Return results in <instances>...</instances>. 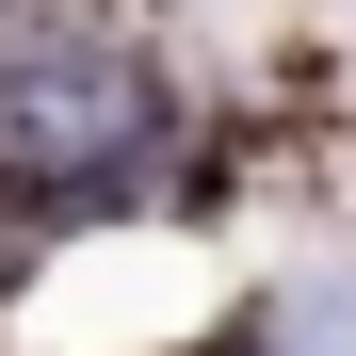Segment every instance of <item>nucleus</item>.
Returning <instances> with one entry per match:
<instances>
[{"instance_id": "obj_1", "label": "nucleus", "mask_w": 356, "mask_h": 356, "mask_svg": "<svg viewBox=\"0 0 356 356\" xmlns=\"http://www.w3.org/2000/svg\"><path fill=\"white\" fill-rule=\"evenodd\" d=\"M146 130V81L130 65H33V81H0V162H33V178H97V162H130Z\"/></svg>"}]
</instances>
